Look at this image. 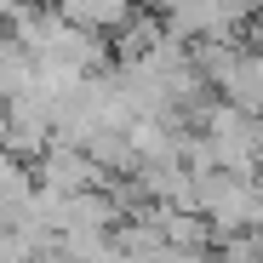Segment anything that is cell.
<instances>
[{
  "label": "cell",
  "instance_id": "1",
  "mask_svg": "<svg viewBox=\"0 0 263 263\" xmlns=\"http://www.w3.org/2000/svg\"><path fill=\"white\" fill-rule=\"evenodd\" d=\"M195 212L212 223V240H223L235 229H252V217H257V178L223 172V166L200 172L195 178Z\"/></svg>",
  "mask_w": 263,
  "mask_h": 263
},
{
  "label": "cell",
  "instance_id": "2",
  "mask_svg": "<svg viewBox=\"0 0 263 263\" xmlns=\"http://www.w3.org/2000/svg\"><path fill=\"white\" fill-rule=\"evenodd\" d=\"M46 143H52V103L34 98V92L12 98L6 103V126H0V149L17 155V160H34Z\"/></svg>",
  "mask_w": 263,
  "mask_h": 263
},
{
  "label": "cell",
  "instance_id": "3",
  "mask_svg": "<svg viewBox=\"0 0 263 263\" xmlns=\"http://www.w3.org/2000/svg\"><path fill=\"white\" fill-rule=\"evenodd\" d=\"M52 6L74 23V29H92V34H115L132 12H138V0H52Z\"/></svg>",
  "mask_w": 263,
  "mask_h": 263
},
{
  "label": "cell",
  "instance_id": "4",
  "mask_svg": "<svg viewBox=\"0 0 263 263\" xmlns=\"http://www.w3.org/2000/svg\"><path fill=\"white\" fill-rule=\"evenodd\" d=\"M34 69H40V58L23 46V40L6 29L0 34V103H12V98H23L29 86H34Z\"/></svg>",
  "mask_w": 263,
  "mask_h": 263
},
{
  "label": "cell",
  "instance_id": "5",
  "mask_svg": "<svg viewBox=\"0 0 263 263\" xmlns=\"http://www.w3.org/2000/svg\"><path fill=\"white\" fill-rule=\"evenodd\" d=\"M0 126H6V103H0Z\"/></svg>",
  "mask_w": 263,
  "mask_h": 263
}]
</instances>
